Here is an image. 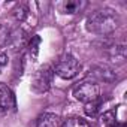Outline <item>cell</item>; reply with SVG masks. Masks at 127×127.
Returning a JSON list of instances; mask_svg holds the SVG:
<instances>
[{"mask_svg": "<svg viewBox=\"0 0 127 127\" xmlns=\"http://www.w3.org/2000/svg\"><path fill=\"white\" fill-rule=\"evenodd\" d=\"M120 24H121L120 15L114 9H108V8L96 11L85 21L87 30L90 33L99 34V36H108V34L114 33L120 27Z\"/></svg>", "mask_w": 127, "mask_h": 127, "instance_id": "obj_1", "label": "cell"}, {"mask_svg": "<svg viewBox=\"0 0 127 127\" xmlns=\"http://www.w3.org/2000/svg\"><path fill=\"white\" fill-rule=\"evenodd\" d=\"M81 72V64H79V61L72 55V54H63L58 61H57V64L54 67V73H57L60 78L63 79H72L75 78L78 73Z\"/></svg>", "mask_w": 127, "mask_h": 127, "instance_id": "obj_2", "label": "cell"}, {"mask_svg": "<svg viewBox=\"0 0 127 127\" xmlns=\"http://www.w3.org/2000/svg\"><path fill=\"white\" fill-rule=\"evenodd\" d=\"M52 78H54V69L48 64L39 67L32 79H30V88L33 93H37V94H42V93H46L49 88H51V84H52Z\"/></svg>", "mask_w": 127, "mask_h": 127, "instance_id": "obj_3", "label": "cell"}, {"mask_svg": "<svg viewBox=\"0 0 127 127\" xmlns=\"http://www.w3.org/2000/svg\"><path fill=\"white\" fill-rule=\"evenodd\" d=\"M72 93H73V97L76 100H79L85 105V103L94 102L100 97V87L97 82H94L91 79H85V81L76 84L73 87Z\"/></svg>", "mask_w": 127, "mask_h": 127, "instance_id": "obj_4", "label": "cell"}, {"mask_svg": "<svg viewBox=\"0 0 127 127\" xmlns=\"http://www.w3.org/2000/svg\"><path fill=\"white\" fill-rule=\"evenodd\" d=\"M88 78L94 82H114L117 79V72L115 69L106 66V64H99V66H94L90 73H88Z\"/></svg>", "mask_w": 127, "mask_h": 127, "instance_id": "obj_5", "label": "cell"}, {"mask_svg": "<svg viewBox=\"0 0 127 127\" xmlns=\"http://www.w3.org/2000/svg\"><path fill=\"white\" fill-rule=\"evenodd\" d=\"M6 42L9 43V46H11L14 51H21L24 46H27L29 34H27V32L23 30V29H15V30H12V32L8 34Z\"/></svg>", "mask_w": 127, "mask_h": 127, "instance_id": "obj_6", "label": "cell"}, {"mask_svg": "<svg viewBox=\"0 0 127 127\" xmlns=\"http://www.w3.org/2000/svg\"><path fill=\"white\" fill-rule=\"evenodd\" d=\"M15 106V96H14V91L0 82V114H5V112H9L12 108Z\"/></svg>", "mask_w": 127, "mask_h": 127, "instance_id": "obj_7", "label": "cell"}, {"mask_svg": "<svg viewBox=\"0 0 127 127\" xmlns=\"http://www.w3.org/2000/svg\"><path fill=\"white\" fill-rule=\"evenodd\" d=\"M85 6H87V2H82V0H66V2L57 3V9L64 15H75L81 12Z\"/></svg>", "mask_w": 127, "mask_h": 127, "instance_id": "obj_8", "label": "cell"}, {"mask_svg": "<svg viewBox=\"0 0 127 127\" xmlns=\"http://www.w3.org/2000/svg\"><path fill=\"white\" fill-rule=\"evenodd\" d=\"M60 126H61V120L58 115L52 112H43L37 117L34 127H60Z\"/></svg>", "mask_w": 127, "mask_h": 127, "instance_id": "obj_9", "label": "cell"}, {"mask_svg": "<svg viewBox=\"0 0 127 127\" xmlns=\"http://www.w3.org/2000/svg\"><path fill=\"white\" fill-rule=\"evenodd\" d=\"M109 58L114 63H123L126 60V46L124 45H112L109 48Z\"/></svg>", "mask_w": 127, "mask_h": 127, "instance_id": "obj_10", "label": "cell"}, {"mask_svg": "<svg viewBox=\"0 0 127 127\" xmlns=\"http://www.w3.org/2000/svg\"><path fill=\"white\" fill-rule=\"evenodd\" d=\"M60 127H93V126L81 117H69L61 123Z\"/></svg>", "mask_w": 127, "mask_h": 127, "instance_id": "obj_11", "label": "cell"}, {"mask_svg": "<svg viewBox=\"0 0 127 127\" xmlns=\"http://www.w3.org/2000/svg\"><path fill=\"white\" fill-rule=\"evenodd\" d=\"M39 45H40V37H39L37 34L33 36V37L29 40V43H27V48H29V57H30L32 61H36V58H37V54H39Z\"/></svg>", "mask_w": 127, "mask_h": 127, "instance_id": "obj_12", "label": "cell"}, {"mask_svg": "<svg viewBox=\"0 0 127 127\" xmlns=\"http://www.w3.org/2000/svg\"><path fill=\"white\" fill-rule=\"evenodd\" d=\"M29 15V9L26 5H17L14 9H12V17L18 21V23H23Z\"/></svg>", "mask_w": 127, "mask_h": 127, "instance_id": "obj_13", "label": "cell"}, {"mask_svg": "<svg viewBox=\"0 0 127 127\" xmlns=\"http://www.w3.org/2000/svg\"><path fill=\"white\" fill-rule=\"evenodd\" d=\"M84 111H85V114H87L88 117H91V118L97 117V115H99V112H100V100L97 99V100H94V102L85 103Z\"/></svg>", "mask_w": 127, "mask_h": 127, "instance_id": "obj_14", "label": "cell"}, {"mask_svg": "<svg viewBox=\"0 0 127 127\" xmlns=\"http://www.w3.org/2000/svg\"><path fill=\"white\" fill-rule=\"evenodd\" d=\"M100 120H102V127H117V118L114 111H106Z\"/></svg>", "mask_w": 127, "mask_h": 127, "instance_id": "obj_15", "label": "cell"}, {"mask_svg": "<svg viewBox=\"0 0 127 127\" xmlns=\"http://www.w3.org/2000/svg\"><path fill=\"white\" fill-rule=\"evenodd\" d=\"M8 61H9V58H8V54L2 52V54H0V73H2V72L5 70V67L8 66Z\"/></svg>", "mask_w": 127, "mask_h": 127, "instance_id": "obj_16", "label": "cell"}]
</instances>
